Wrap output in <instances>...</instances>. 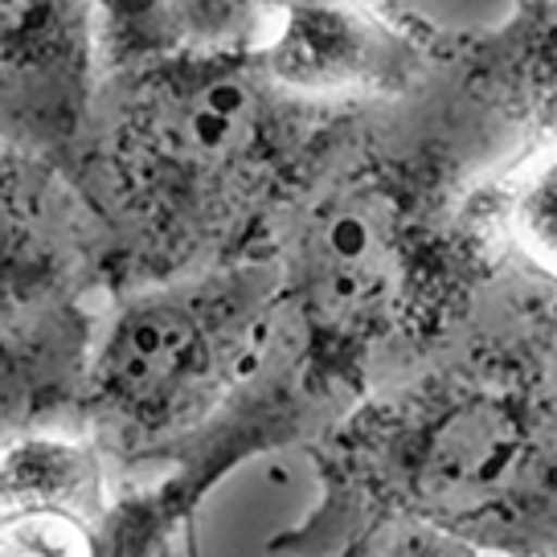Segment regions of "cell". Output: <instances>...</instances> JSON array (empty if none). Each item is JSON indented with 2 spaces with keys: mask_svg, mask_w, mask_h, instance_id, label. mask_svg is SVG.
Listing matches in <instances>:
<instances>
[{
  "mask_svg": "<svg viewBox=\"0 0 557 557\" xmlns=\"http://www.w3.org/2000/svg\"><path fill=\"white\" fill-rule=\"evenodd\" d=\"M484 111L455 58L410 99L352 111L271 230L278 336L267 369L312 426L438 352L500 271L455 157V136Z\"/></svg>",
  "mask_w": 557,
  "mask_h": 557,
  "instance_id": "obj_1",
  "label": "cell"
},
{
  "mask_svg": "<svg viewBox=\"0 0 557 557\" xmlns=\"http://www.w3.org/2000/svg\"><path fill=\"white\" fill-rule=\"evenodd\" d=\"M352 111L283 90L259 46L107 70L66 173L103 230L111 296L267 255Z\"/></svg>",
  "mask_w": 557,
  "mask_h": 557,
  "instance_id": "obj_2",
  "label": "cell"
},
{
  "mask_svg": "<svg viewBox=\"0 0 557 557\" xmlns=\"http://www.w3.org/2000/svg\"><path fill=\"white\" fill-rule=\"evenodd\" d=\"M278 336V271L259 259L103 299L74 431L107 463L185 459L255 385Z\"/></svg>",
  "mask_w": 557,
  "mask_h": 557,
  "instance_id": "obj_3",
  "label": "cell"
},
{
  "mask_svg": "<svg viewBox=\"0 0 557 557\" xmlns=\"http://www.w3.org/2000/svg\"><path fill=\"white\" fill-rule=\"evenodd\" d=\"M17 496L0 508V557H160L197 492L234 463L201 447L157 492L111 496L107 455L78 431H37L13 443Z\"/></svg>",
  "mask_w": 557,
  "mask_h": 557,
  "instance_id": "obj_4",
  "label": "cell"
},
{
  "mask_svg": "<svg viewBox=\"0 0 557 557\" xmlns=\"http://www.w3.org/2000/svg\"><path fill=\"white\" fill-rule=\"evenodd\" d=\"M259 58L299 99L382 107L426 90L451 66V34L382 0H283Z\"/></svg>",
  "mask_w": 557,
  "mask_h": 557,
  "instance_id": "obj_5",
  "label": "cell"
},
{
  "mask_svg": "<svg viewBox=\"0 0 557 557\" xmlns=\"http://www.w3.org/2000/svg\"><path fill=\"white\" fill-rule=\"evenodd\" d=\"M107 296L103 230L66 164L0 139V329H46Z\"/></svg>",
  "mask_w": 557,
  "mask_h": 557,
  "instance_id": "obj_6",
  "label": "cell"
},
{
  "mask_svg": "<svg viewBox=\"0 0 557 557\" xmlns=\"http://www.w3.org/2000/svg\"><path fill=\"white\" fill-rule=\"evenodd\" d=\"M99 78L95 0H0V139L66 164Z\"/></svg>",
  "mask_w": 557,
  "mask_h": 557,
  "instance_id": "obj_7",
  "label": "cell"
},
{
  "mask_svg": "<svg viewBox=\"0 0 557 557\" xmlns=\"http://www.w3.org/2000/svg\"><path fill=\"white\" fill-rule=\"evenodd\" d=\"M455 74L500 123L557 132V0H517L492 29L451 41Z\"/></svg>",
  "mask_w": 557,
  "mask_h": 557,
  "instance_id": "obj_8",
  "label": "cell"
},
{
  "mask_svg": "<svg viewBox=\"0 0 557 557\" xmlns=\"http://www.w3.org/2000/svg\"><path fill=\"white\" fill-rule=\"evenodd\" d=\"M99 312L29 332L0 329V447L37 431H74Z\"/></svg>",
  "mask_w": 557,
  "mask_h": 557,
  "instance_id": "obj_9",
  "label": "cell"
},
{
  "mask_svg": "<svg viewBox=\"0 0 557 557\" xmlns=\"http://www.w3.org/2000/svg\"><path fill=\"white\" fill-rule=\"evenodd\" d=\"M475 213L500 267L512 262L557 287V132L529 139L505 173L475 189Z\"/></svg>",
  "mask_w": 557,
  "mask_h": 557,
  "instance_id": "obj_10",
  "label": "cell"
},
{
  "mask_svg": "<svg viewBox=\"0 0 557 557\" xmlns=\"http://www.w3.org/2000/svg\"><path fill=\"white\" fill-rule=\"evenodd\" d=\"M95 9H99L103 74L185 50L173 0H95Z\"/></svg>",
  "mask_w": 557,
  "mask_h": 557,
  "instance_id": "obj_11",
  "label": "cell"
},
{
  "mask_svg": "<svg viewBox=\"0 0 557 557\" xmlns=\"http://www.w3.org/2000/svg\"><path fill=\"white\" fill-rule=\"evenodd\" d=\"M283 0H173L176 29L197 50H243L259 46L267 17H278Z\"/></svg>",
  "mask_w": 557,
  "mask_h": 557,
  "instance_id": "obj_12",
  "label": "cell"
},
{
  "mask_svg": "<svg viewBox=\"0 0 557 557\" xmlns=\"http://www.w3.org/2000/svg\"><path fill=\"white\" fill-rule=\"evenodd\" d=\"M17 496V463H13V443L0 447V508Z\"/></svg>",
  "mask_w": 557,
  "mask_h": 557,
  "instance_id": "obj_13",
  "label": "cell"
},
{
  "mask_svg": "<svg viewBox=\"0 0 557 557\" xmlns=\"http://www.w3.org/2000/svg\"><path fill=\"white\" fill-rule=\"evenodd\" d=\"M348 557H366V549H361V541H352V549H348ZM394 557H438V554H426V549H406V554H394Z\"/></svg>",
  "mask_w": 557,
  "mask_h": 557,
  "instance_id": "obj_14",
  "label": "cell"
}]
</instances>
